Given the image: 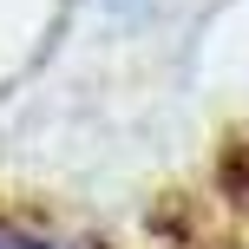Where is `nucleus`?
I'll return each mask as SVG.
<instances>
[{"label":"nucleus","instance_id":"f257e3e1","mask_svg":"<svg viewBox=\"0 0 249 249\" xmlns=\"http://www.w3.org/2000/svg\"><path fill=\"white\" fill-rule=\"evenodd\" d=\"M105 7H112V13H144L151 0H105Z\"/></svg>","mask_w":249,"mask_h":249}]
</instances>
